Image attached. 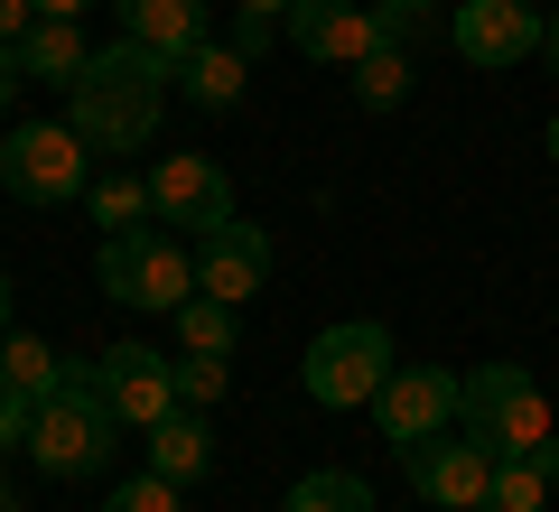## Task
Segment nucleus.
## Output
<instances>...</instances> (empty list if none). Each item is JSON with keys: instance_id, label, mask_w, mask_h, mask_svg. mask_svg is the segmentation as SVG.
Returning a JSON list of instances; mask_svg holds the SVG:
<instances>
[{"instance_id": "f257e3e1", "label": "nucleus", "mask_w": 559, "mask_h": 512, "mask_svg": "<svg viewBox=\"0 0 559 512\" xmlns=\"http://www.w3.org/2000/svg\"><path fill=\"white\" fill-rule=\"evenodd\" d=\"M168 84H178V66H168L159 47L112 38V47H94V66H84L75 84H66V121H75V140H84V150L131 158V150H150V140H159Z\"/></svg>"}, {"instance_id": "f03ea898", "label": "nucleus", "mask_w": 559, "mask_h": 512, "mask_svg": "<svg viewBox=\"0 0 559 512\" xmlns=\"http://www.w3.org/2000/svg\"><path fill=\"white\" fill-rule=\"evenodd\" d=\"M112 401H103V364L94 355H66L57 382H47L38 401V429H28V456H38V475H57V485H84V475L112 466Z\"/></svg>"}, {"instance_id": "7ed1b4c3", "label": "nucleus", "mask_w": 559, "mask_h": 512, "mask_svg": "<svg viewBox=\"0 0 559 512\" xmlns=\"http://www.w3.org/2000/svg\"><path fill=\"white\" fill-rule=\"evenodd\" d=\"M94 289L112 308H140V317H178L197 298V252L159 224H131V234H103L94 242Z\"/></svg>"}, {"instance_id": "20e7f679", "label": "nucleus", "mask_w": 559, "mask_h": 512, "mask_svg": "<svg viewBox=\"0 0 559 512\" xmlns=\"http://www.w3.org/2000/svg\"><path fill=\"white\" fill-rule=\"evenodd\" d=\"M299 382H308L318 410H373V392L392 382V326H373V317H336V326H318Z\"/></svg>"}, {"instance_id": "39448f33", "label": "nucleus", "mask_w": 559, "mask_h": 512, "mask_svg": "<svg viewBox=\"0 0 559 512\" xmlns=\"http://www.w3.org/2000/svg\"><path fill=\"white\" fill-rule=\"evenodd\" d=\"M457 419H466V438H476V448H495V456L550 448V392H540L522 364H476V373H466Z\"/></svg>"}, {"instance_id": "423d86ee", "label": "nucleus", "mask_w": 559, "mask_h": 512, "mask_svg": "<svg viewBox=\"0 0 559 512\" xmlns=\"http://www.w3.org/2000/svg\"><path fill=\"white\" fill-rule=\"evenodd\" d=\"M0 187L20 205H84L94 150L75 140V121H20V131L0 140Z\"/></svg>"}, {"instance_id": "0eeeda50", "label": "nucleus", "mask_w": 559, "mask_h": 512, "mask_svg": "<svg viewBox=\"0 0 559 512\" xmlns=\"http://www.w3.org/2000/svg\"><path fill=\"white\" fill-rule=\"evenodd\" d=\"M457 401H466V373H448V364H392V382L373 392L382 448H419V438L457 429Z\"/></svg>"}, {"instance_id": "6e6552de", "label": "nucleus", "mask_w": 559, "mask_h": 512, "mask_svg": "<svg viewBox=\"0 0 559 512\" xmlns=\"http://www.w3.org/2000/svg\"><path fill=\"white\" fill-rule=\"evenodd\" d=\"M150 215H159L168 234H215L224 215H242V205H234V178H224V158L168 150L159 168H150Z\"/></svg>"}, {"instance_id": "1a4fd4ad", "label": "nucleus", "mask_w": 559, "mask_h": 512, "mask_svg": "<svg viewBox=\"0 0 559 512\" xmlns=\"http://www.w3.org/2000/svg\"><path fill=\"white\" fill-rule=\"evenodd\" d=\"M540 28L550 20H540L532 0H457V10H448V47H457L466 66H485V75L540 57Z\"/></svg>"}, {"instance_id": "9d476101", "label": "nucleus", "mask_w": 559, "mask_h": 512, "mask_svg": "<svg viewBox=\"0 0 559 512\" xmlns=\"http://www.w3.org/2000/svg\"><path fill=\"white\" fill-rule=\"evenodd\" d=\"M401 466H411L419 503H439V512H485V493H495V448H476V438H457V429L401 448Z\"/></svg>"}, {"instance_id": "9b49d317", "label": "nucleus", "mask_w": 559, "mask_h": 512, "mask_svg": "<svg viewBox=\"0 0 559 512\" xmlns=\"http://www.w3.org/2000/svg\"><path fill=\"white\" fill-rule=\"evenodd\" d=\"M103 401H112L121 429H159L168 410H178V364L159 355V345H140V335H121V345H103Z\"/></svg>"}, {"instance_id": "f8f14e48", "label": "nucleus", "mask_w": 559, "mask_h": 512, "mask_svg": "<svg viewBox=\"0 0 559 512\" xmlns=\"http://www.w3.org/2000/svg\"><path fill=\"white\" fill-rule=\"evenodd\" d=\"M280 38L299 47L308 66H364L373 57V0H289V20H280Z\"/></svg>"}, {"instance_id": "ddd939ff", "label": "nucleus", "mask_w": 559, "mask_h": 512, "mask_svg": "<svg viewBox=\"0 0 559 512\" xmlns=\"http://www.w3.org/2000/svg\"><path fill=\"white\" fill-rule=\"evenodd\" d=\"M271 261H280V252H271V234H261L252 215H224L215 234H197V289H205V298H234V308H242V298H261Z\"/></svg>"}, {"instance_id": "4468645a", "label": "nucleus", "mask_w": 559, "mask_h": 512, "mask_svg": "<svg viewBox=\"0 0 559 512\" xmlns=\"http://www.w3.org/2000/svg\"><path fill=\"white\" fill-rule=\"evenodd\" d=\"M112 10H121V38L159 47L168 66L197 57V47L215 38V0H112Z\"/></svg>"}, {"instance_id": "2eb2a0df", "label": "nucleus", "mask_w": 559, "mask_h": 512, "mask_svg": "<svg viewBox=\"0 0 559 512\" xmlns=\"http://www.w3.org/2000/svg\"><path fill=\"white\" fill-rule=\"evenodd\" d=\"M140 438H150V448H140V456H150V475H168V485L215 475V429H205V410H187V401L159 419V429H140Z\"/></svg>"}, {"instance_id": "dca6fc26", "label": "nucleus", "mask_w": 559, "mask_h": 512, "mask_svg": "<svg viewBox=\"0 0 559 512\" xmlns=\"http://www.w3.org/2000/svg\"><path fill=\"white\" fill-rule=\"evenodd\" d=\"M242 84H252V57H242L234 38H205L197 57H178V94L197 103V112H234Z\"/></svg>"}, {"instance_id": "f3484780", "label": "nucleus", "mask_w": 559, "mask_h": 512, "mask_svg": "<svg viewBox=\"0 0 559 512\" xmlns=\"http://www.w3.org/2000/svg\"><path fill=\"white\" fill-rule=\"evenodd\" d=\"M20 66H28L38 84H75L84 66H94V47H84V28H75V20H28Z\"/></svg>"}, {"instance_id": "a211bd4d", "label": "nucleus", "mask_w": 559, "mask_h": 512, "mask_svg": "<svg viewBox=\"0 0 559 512\" xmlns=\"http://www.w3.org/2000/svg\"><path fill=\"white\" fill-rule=\"evenodd\" d=\"M168 326H178V355H234V335H242V308L234 298H187L178 317H168Z\"/></svg>"}, {"instance_id": "6ab92c4d", "label": "nucleus", "mask_w": 559, "mask_h": 512, "mask_svg": "<svg viewBox=\"0 0 559 512\" xmlns=\"http://www.w3.org/2000/svg\"><path fill=\"white\" fill-rule=\"evenodd\" d=\"M280 512H373V485H364L355 466H318V475L289 485V503H280Z\"/></svg>"}, {"instance_id": "aec40b11", "label": "nucleus", "mask_w": 559, "mask_h": 512, "mask_svg": "<svg viewBox=\"0 0 559 512\" xmlns=\"http://www.w3.org/2000/svg\"><path fill=\"white\" fill-rule=\"evenodd\" d=\"M84 215H94L103 234H131V224L150 215V178H131V168H103V178L84 187Z\"/></svg>"}, {"instance_id": "412c9836", "label": "nucleus", "mask_w": 559, "mask_h": 512, "mask_svg": "<svg viewBox=\"0 0 559 512\" xmlns=\"http://www.w3.org/2000/svg\"><path fill=\"white\" fill-rule=\"evenodd\" d=\"M355 103L364 112H401V103H411V47H373V57L355 66Z\"/></svg>"}, {"instance_id": "4be33fe9", "label": "nucleus", "mask_w": 559, "mask_h": 512, "mask_svg": "<svg viewBox=\"0 0 559 512\" xmlns=\"http://www.w3.org/2000/svg\"><path fill=\"white\" fill-rule=\"evenodd\" d=\"M550 485H559V475L540 466V456H495V493H485V512H540Z\"/></svg>"}, {"instance_id": "5701e85b", "label": "nucleus", "mask_w": 559, "mask_h": 512, "mask_svg": "<svg viewBox=\"0 0 559 512\" xmlns=\"http://www.w3.org/2000/svg\"><path fill=\"white\" fill-rule=\"evenodd\" d=\"M57 345H47V335H28V326H10L0 335V382H20V392H38L47 401V382H57Z\"/></svg>"}, {"instance_id": "b1692460", "label": "nucleus", "mask_w": 559, "mask_h": 512, "mask_svg": "<svg viewBox=\"0 0 559 512\" xmlns=\"http://www.w3.org/2000/svg\"><path fill=\"white\" fill-rule=\"evenodd\" d=\"M234 392V355H178V401L187 410H215Z\"/></svg>"}, {"instance_id": "393cba45", "label": "nucleus", "mask_w": 559, "mask_h": 512, "mask_svg": "<svg viewBox=\"0 0 559 512\" xmlns=\"http://www.w3.org/2000/svg\"><path fill=\"white\" fill-rule=\"evenodd\" d=\"M178 493H187V485H168V475L140 466V475H121V485L103 493V512H178Z\"/></svg>"}, {"instance_id": "a878e982", "label": "nucleus", "mask_w": 559, "mask_h": 512, "mask_svg": "<svg viewBox=\"0 0 559 512\" xmlns=\"http://www.w3.org/2000/svg\"><path fill=\"white\" fill-rule=\"evenodd\" d=\"M28 429H38V392L0 382V448H28Z\"/></svg>"}, {"instance_id": "bb28decb", "label": "nucleus", "mask_w": 559, "mask_h": 512, "mask_svg": "<svg viewBox=\"0 0 559 512\" xmlns=\"http://www.w3.org/2000/svg\"><path fill=\"white\" fill-rule=\"evenodd\" d=\"M234 47H242V57H271V47H280V20H261V10H234Z\"/></svg>"}, {"instance_id": "cd10ccee", "label": "nucleus", "mask_w": 559, "mask_h": 512, "mask_svg": "<svg viewBox=\"0 0 559 512\" xmlns=\"http://www.w3.org/2000/svg\"><path fill=\"white\" fill-rule=\"evenodd\" d=\"M28 20H38L28 0H0V47H20V38H28Z\"/></svg>"}, {"instance_id": "c85d7f7f", "label": "nucleus", "mask_w": 559, "mask_h": 512, "mask_svg": "<svg viewBox=\"0 0 559 512\" xmlns=\"http://www.w3.org/2000/svg\"><path fill=\"white\" fill-rule=\"evenodd\" d=\"M20 84H28V66H20V47H0V103L20 94Z\"/></svg>"}, {"instance_id": "c756f323", "label": "nucleus", "mask_w": 559, "mask_h": 512, "mask_svg": "<svg viewBox=\"0 0 559 512\" xmlns=\"http://www.w3.org/2000/svg\"><path fill=\"white\" fill-rule=\"evenodd\" d=\"M20 326V289H10V271H0V335Z\"/></svg>"}, {"instance_id": "7c9ffc66", "label": "nucleus", "mask_w": 559, "mask_h": 512, "mask_svg": "<svg viewBox=\"0 0 559 512\" xmlns=\"http://www.w3.org/2000/svg\"><path fill=\"white\" fill-rule=\"evenodd\" d=\"M38 20H84V0H28Z\"/></svg>"}, {"instance_id": "2f4dec72", "label": "nucleus", "mask_w": 559, "mask_h": 512, "mask_svg": "<svg viewBox=\"0 0 559 512\" xmlns=\"http://www.w3.org/2000/svg\"><path fill=\"white\" fill-rule=\"evenodd\" d=\"M540 57H550V75H559V10H550V28H540Z\"/></svg>"}, {"instance_id": "473e14b6", "label": "nucleus", "mask_w": 559, "mask_h": 512, "mask_svg": "<svg viewBox=\"0 0 559 512\" xmlns=\"http://www.w3.org/2000/svg\"><path fill=\"white\" fill-rule=\"evenodd\" d=\"M234 10H261V20H289V0H234Z\"/></svg>"}, {"instance_id": "72a5a7b5", "label": "nucleus", "mask_w": 559, "mask_h": 512, "mask_svg": "<svg viewBox=\"0 0 559 512\" xmlns=\"http://www.w3.org/2000/svg\"><path fill=\"white\" fill-rule=\"evenodd\" d=\"M540 150H550V168H559V112H550V131H540Z\"/></svg>"}, {"instance_id": "f704fd0d", "label": "nucleus", "mask_w": 559, "mask_h": 512, "mask_svg": "<svg viewBox=\"0 0 559 512\" xmlns=\"http://www.w3.org/2000/svg\"><path fill=\"white\" fill-rule=\"evenodd\" d=\"M0 512H20V493H10V485H0Z\"/></svg>"}, {"instance_id": "c9c22d12", "label": "nucleus", "mask_w": 559, "mask_h": 512, "mask_svg": "<svg viewBox=\"0 0 559 512\" xmlns=\"http://www.w3.org/2000/svg\"><path fill=\"white\" fill-rule=\"evenodd\" d=\"M401 10H439V0H401Z\"/></svg>"}]
</instances>
